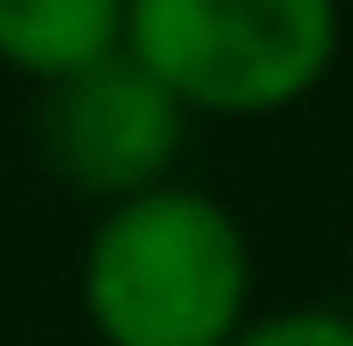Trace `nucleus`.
Instances as JSON below:
<instances>
[{
  "label": "nucleus",
  "mask_w": 353,
  "mask_h": 346,
  "mask_svg": "<svg viewBox=\"0 0 353 346\" xmlns=\"http://www.w3.org/2000/svg\"><path fill=\"white\" fill-rule=\"evenodd\" d=\"M181 137H188V108L130 51L51 87V101H43V152H51L58 181H72L101 210L166 187Z\"/></svg>",
  "instance_id": "nucleus-3"
},
{
  "label": "nucleus",
  "mask_w": 353,
  "mask_h": 346,
  "mask_svg": "<svg viewBox=\"0 0 353 346\" xmlns=\"http://www.w3.org/2000/svg\"><path fill=\"white\" fill-rule=\"evenodd\" d=\"M79 310L101 346H231L252 325L245 224L188 181L108 202L79 253Z\"/></svg>",
  "instance_id": "nucleus-1"
},
{
  "label": "nucleus",
  "mask_w": 353,
  "mask_h": 346,
  "mask_svg": "<svg viewBox=\"0 0 353 346\" xmlns=\"http://www.w3.org/2000/svg\"><path fill=\"white\" fill-rule=\"evenodd\" d=\"M231 346H353V318L332 310V303H296V310L252 318Z\"/></svg>",
  "instance_id": "nucleus-5"
},
{
  "label": "nucleus",
  "mask_w": 353,
  "mask_h": 346,
  "mask_svg": "<svg viewBox=\"0 0 353 346\" xmlns=\"http://www.w3.org/2000/svg\"><path fill=\"white\" fill-rule=\"evenodd\" d=\"M339 0H130L123 51L188 116H281L339 58Z\"/></svg>",
  "instance_id": "nucleus-2"
},
{
  "label": "nucleus",
  "mask_w": 353,
  "mask_h": 346,
  "mask_svg": "<svg viewBox=\"0 0 353 346\" xmlns=\"http://www.w3.org/2000/svg\"><path fill=\"white\" fill-rule=\"evenodd\" d=\"M123 37H130V0H0V65L43 87H65L123 58Z\"/></svg>",
  "instance_id": "nucleus-4"
}]
</instances>
